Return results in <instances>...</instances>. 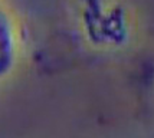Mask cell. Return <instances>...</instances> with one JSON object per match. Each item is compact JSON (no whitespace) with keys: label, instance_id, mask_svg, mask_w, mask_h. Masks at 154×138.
<instances>
[{"label":"cell","instance_id":"obj_1","mask_svg":"<svg viewBox=\"0 0 154 138\" xmlns=\"http://www.w3.org/2000/svg\"><path fill=\"white\" fill-rule=\"evenodd\" d=\"M17 52V33L13 17L0 6V78L10 72Z\"/></svg>","mask_w":154,"mask_h":138}]
</instances>
